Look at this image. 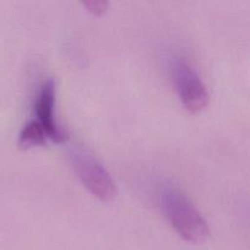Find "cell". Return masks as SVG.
Instances as JSON below:
<instances>
[{"instance_id":"6da1fadb","label":"cell","mask_w":250,"mask_h":250,"mask_svg":"<svg viewBox=\"0 0 250 250\" xmlns=\"http://www.w3.org/2000/svg\"><path fill=\"white\" fill-rule=\"evenodd\" d=\"M160 202L168 222L185 241L203 243L209 237L207 221L185 193L168 186L161 192Z\"/></svg>"},{"instance_id":"7a4b0ae2","label":"cell","mask_w":250,"mask_h":250,"mask_svg":"<svg viewBox=\"0 0 250 250\" xmlns=\"http://www.w3.org/2000/svg\"><path fill=\"white\" fill-rule=\"evenodd\" d=\"M73 166L78 177L88 190L99 199L110 202L117 195V187L106 168L82 148H73L71 151Z\"/></svg>"},{"instance_id":"3957f363","label":"cell","mask_w":250,"mask_h":250,"mask_svg":"<svg viewBox=\"0 0 250 250\" xmlns=\"http://www.w3.org/2000/svg\"><path fill=\"white\" fill-rule=\"evenodd\" d=\"M172 77L180 100L190 112H199L209 103V93L197 71L186 59L177 56L172 61Z\"/></svg>"},{"instance_id":"277c9868","label":"cell","mask_w":250,"mask_h":250,"mask_svg":"<svg viewBox=\"0 0 250 250\" xmlns=\"http://www.w3.org/2000/svg\"><path fill=\"white\" fill-rule=\"evenodd\" d=\"M55 106V82L49 78L43 83L36 102V114L45 136L56 143H62L67 139V134L61 128L54 117Z\"/></svg>"},{"instance_id":"5b68a950","label":"cell","mask_w":250,"mask_h":250,"mask_svg":"<svg viewBox=\"0 0 250 250\" xmlns=\"http://www.w3.org/2000/svg\"><path fill=\"white\" fill-rule=\"evenodd\" d=\"M45 132L42 128L39 122L37 120H31L20 132L19 146L22 150H26L33 146H43L45 143Z\"/></svg>"},{"instance_id":"8992f818","label":"cell","mask_w":250,"mask_h":250,"mask_svg":"<svg viewBox=\"0 0 250 250\" xmlns=\"http://www.w3.org/2000/svg\"><path fill=\"white\" fill-rule=\"evenodd\" d=\"M82 5L90 14L100 16V15H103L106 11L107 6H109V2L103 1V0H89V1H83Z\"/></svg>"}]
</instances>
